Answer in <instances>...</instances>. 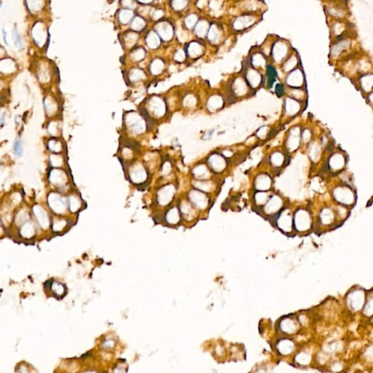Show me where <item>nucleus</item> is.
Listing matches in <instances>:
<instances>
[{
    "label": "nucleus",
    "mask_w": 373,
    "mask_h": 373,
    "mask_svg": "<svg viewBox=\"0 0 373 373\" xmlns=\"http://www.w3.org/2000/svg\"><path fill=\"white\" fill-rule=\"evenodd\" d=\"M2 33H3V40L4 42H5V44H7V33L5 32V29H2Z\"/></svg>",
    "instance_id": "30"
},
{
    "label": "nucleus",
    "mask_w": 373,
    "mask_h": 373,
    "mask_svg": "<svg viewBox=\"0 0 373 373\" xmlns=\"http://www.w3.org/2000/svg\"><path fill=\"white\" fill-rule=\"evenodd\" d=\"M298 143H299V139L297 137V135L294 133V131L292 130L290 131V135L286 139V143H285L286 150L289 151V152L295 150L296 148L298 146Z\"/></svg>",
    "instance_id": "16"
},
{
    "label": "nucleus",
    "mask_w": 373,
    "mask_h": 373,
    "mask_svg": "<svg viewBox=\"0 0 373 373\" xmlns=\"http://www.w3.org/2000/svg\"><path fill=\"white\" fill-rule=\"evenodd\" d=\"M283 114L288 117H292L297 114L300 111L299 101L294 98L288 96L283 101Z\"/></svg>",
    "instance_id": "10"
},
{
    "label": "nucleus",
    "mask_w": 373,
    "mask_h": 373,
    "mask_svg": "<svg viewBox=\"0 0 373 373\" xmlns=\"http://www.w3.org/2000/svg\"><path fill=\"white\" fill-rule=\"evenodd\" d=\"M286 54V48L282 44L280 46H278L275 48V51H274V56L276 61L281 60L282 58Z\"/></svg>",
    "instance_id": "19"
},
{
    "label": "nucleus",
    "mask_w": 373,
    "mask_h": 373,
    "mask_svg": "<svg viewBox=\"0 0 373 373\" xmlns=\"http://www.w3.org/2000/svg\"><path fill=\"white\" fill-rule=\"evenodd\" d=\"M192 186L194 188L198 189L209 195L213 193H216L219 190V183L213 179H206V180L193 179L192 182Z\"/></svg>",
    "instance_id": "8"
},
{
    "label": "nucleus",
    "mask_w": 373,
    "mask_h": 373,
    "mask_svg": "<svg viewBox=\"0 0 373 373\" xmlns=\"http://www.w3.org/2000/svg\"><path fill=\"white\" fill-rule=\"evenodd\" d=\"M225 106V98L219 93H213L206 99V107L210 113L217 112Z\"/></svg>",
    "instance_id": "7"
},
{
    "label": "nucleus",
    "mask_w": 373,
    "mask_h": 373,
    "mask_svg": "<svg viewBox=\"0 0 373 373\" xmlns=\"http://www.w3.org/2000/svg\"><path fill=\"white\" fill-rule=\"evenodd\" d=\"M176 58L177 60H179V61L183 60L184 58V55L183 52H182V50L179 51V52L176 54Z\"/></svg>",
    "instance_id": "29"
},
{
    "label": "nucleus",
    "mask_w": 373,
    "mask_h": 373,
    "mask_svg": "<svg viewBox=\"0 0 373 373\" xmlns=\"http://www.w3.org/2000/svg\"><path fill=\"white\" fill-rule=\"evenodd\" d=\"M275 90H276V94L279 97L282 94H283V87L281 84H277L276 87H275Z\"/></svg>",
    "instance_id": "28"
},
{
    "label": "nucleus",
    "mask_w": 373,
    "mask_h": 373,
    "mask_svg": "<svg viewBox=\"0 0 373 373\" xmlns=\"http://www.w3.org/2000/svg\"><path fill=\"white\" fill-rule=\"evenodd\" d=\"M200 2H201V3L199 4V5L200 7H201L204 5V3L206 2V1H205V0H200Z\"/></svg>",
    "instance_id": "31"
},
{
    "label": "nucleus",
    "mask_w": 373,
    "mask_h": 373,
    "mask_svg": "<svg viewBox=\"0 0 373 373\" xmlns=\"http://www.w3.org/2000/svg\"><path fill=\"white\" fill-rule=\"evenodd\" d=\"M195 21H196V16H195L194 15H192L189 16L187 18V19L186 21V24L188 27H191L194 25Z\"/></svg>",
    "instance_id": "25"
},
{
    "label": "nucleus",
    "mask_w": 373,
    "mask_h": 373,
    "mask_svg": "<svg viewBox=\"0 0 373 373\" xmlns=\"http://www.w3.org/2000/svg\"><path fill=\"white\" fill-rule=\"evenodd\" d=\"M14 147H15V152L16 155H18V156L21 155L23 149H21V144H20L19 141H16Z\"/></svg>",
    "instance_id": "27"
},
{
    "label": "nucleus",
    "mask_w": 373,
    "mask_h": 373,
    "mask_svg": "<svg viewBox=\"0 0 373 373\" xmlns=\"http://www.w3.org/2000/svg\"><path fill=\"white\" fill-rule=\"evenodd\" d=\"M205 161L214 175L222 174L226 171L229 166L228 158L217 152H213L208 155Z\"/></svg>",
    "instance_id": "1"
},
{
    "label": "nucleus",
    "mask_w": 373,
    "mask_h": 373,
    "mask_svg": "<svg viewBox=\"0 0 373 373\" xmlns=\"http://www.w3.org/2000/svg\"><path fill=\"white\" fill-rule=\"evenodd\" d=\"M191 175L193 176V179L197 180H206V179H213V176L214 174H213L206 161L203 163H199L195 165L191 169Z\"/></svg>",
    "instance_id": "5"
},
{
    "label": "nucleus",
    "mask_w": 373,
    "mask_h": 373,
    "mask_svg": "<svg viewBox=\"0 0 373 373\" xmlns=\"http://www.w3.org/2000/svg\"><path fill=\"white\" fill-rule=\"evenodd\" d=\"M252 89L249 87L246 79L238 77L233 80L230 86V96L231 98H243L251 94Z\"/></svg>",
    "instance_id": "3"
},
{
    "label": "nucleus",
    "mask_w": 373,
    "mask_h": 373,
    "mask_svg": "<svg viewBox=\"0 0 373 373\" xmlns=\"http://www.w3.org/2000/svg\"><path fill=\"white\" fill-rule=\"evenodd\" d=\"M187 198L196 209L205 210L210 205V195L193 187L187 194Z\"/></svg>",
    "instance_id": "2"
},
{
    "label": "nucleus",
    "mask_w": 373,
    "mask_h": 373,
    "mask_svg": "<svg viewBox=\"0 0 373 373\" xmlns=\"http://www.w3.org/2000/svg\"><path fill=\"white\" fill-rule=\"evenodd\" d=\"M206 29V25L205 24V23H201V24L198 26V29H197V32L199 34V36H203V34L206 32V29Z\"/></svg>",
    "instance_id": "24"
},
{
    "label": "nucleus",
    "mask_w": 373,
    "mask_h": 373,
    "mask_svg": "<svg viewBox=\"0 0 373 373\" xmlns=\"http://www.w3.org/2000/svg\"><path fill=\"white\" fill-rule=\"evenodd\" d=\"M245 79L252 90H257L258 88L260 87L263 82V79L259 73L254 69H249L247 71Z\"/></svg>",
    "instance_id": "11"
},
{
    "label": "nucleus",
    "mask_w": 373,
    "mask_h": 373,
    "mask_svg": "<svg viewBox=\"0 0 373 373\" xmlns=\"http://www.w3.org/2000/svg\"><path fill=\"white\" fill-rule=\"evenodd\" d=\"M209 37L211 40H216L218 38V32H217V29H215L214 27L212 28L211 30L210 34H209Z\"/></svg>",
    "instance_id": "26"
},
{
    "label": "nucleus",
    "mask_w": 373,
    "mask_h": 373,
    "mask_svg": "<svg viewBox=\"0 0 373 373\" xmlns=\"http://www.w3.org/2000/svg\"><path fill=\"white\" fill-rule=\"evenodd\" d=\"M182 103L185 109H194L198 104V97L193 93H187L182 98Z\"/></svg>",
    "instance_id": "14"
},
{
    "label": "nucleus",
    "mask_w": 373,
    "mask_h": 373,
    "mask_svg": "<svg viewBox=\"0 0 373 373\" xmlns=\"http://www.w3.org/2000/svg\"><path fill=\"white\" fill-rule=\"evenodd\" d=\"M302 80V76L300 71H294L287 77L286 78V83L288 86L291 87H298L301 85Z\"/></svg>",
    "instance_id": "15"
},
{
    "label": "nucleus",
    "mask_w": 373,
    "mask_h": 373,
    "mask_svg": "<svg viewBox=\"0 0 373 373\" xmlns=\"http://www.w3.org/2000/svg\"><path fill=\"white\" fill-rule=\"evenodd\" d=\"M201 48H200V46L198 45V44L196 43H193L190 46V49H189V53L192 55V56H197L198 55H199L201 53Z\"/></svg>",
    "instance_id": "21"
},
{
    "label": "nucleus",
    "mask_w": 373,
    "mask_h": 373,
    "mask_svg": "<svg viewBox=\"0 0 373 373\" xmlns=\"http://www.w3.org/2000/svg\"><path fill=\"white\" fill-rule=\"evenodd\" d=\"M270 128L268 126L264 125V126L260 127L258 129V131L256 133V135L259 139H265L270 134Z\"/></svg>",
    "instance_id": "18"
},
{
    "label": "nucleus",
    "mask_w": 373,
    "mask_h": 373,
    "mask_svg": "<svg viewBox=\"0 0 373 373\" xmlns=\"http://www.w3.org/2000/svg\"><path fill=\"white\" fill-rule=\"evenodd\" d=\"M283 200L280 195L277 193H272L267 202L263 206L265 212L267 214H278L283 208Z\"/></svg>",
    "instance_id": "6"
},
{
    "label": "nucleus",
    "mask_w": 373,
    "mask_h": 373,
    "mask_svg": "<svg viewBox=\"0 0 373 373\" xmlns=\"http://www.w3.org/2000/svg\"><path fill=\"white\" fill-rule=\"evenodd\" d=\"M286 161V158L283 152L280 149H276L270 154L268 158L269 164L275 170L280 169L284 166Z\"/></svg>",
    "instance_id": "9"
},
{
    "label": "nucleus",
    "mask_w": 373,
    "mask_h": 373,
    "mask_svg": "<svg viewBox=\"0 0 373 373\" xmlns=\"http://www.w3.org/2000/svg\"><path fill=\"white\" fill-rule=\"evenodd\" d=\"M272 176L267 172L258 174L254 179L253 187L255 191H270L273 184Z\"/></svg>",
    "instance_id": "4"
},
{
    "label": "nucleus",
    "mask_w": 373,
    "mask_h": 373,
    "mask_svg": "<svg viewBox=\"0 0 373 373\" xmlns=\"http://www.w3.org/2000/svg\"><path fill=\"white\" fill-rule=\"evenodd\" d=\"M13 38L16 47L20 48V49H21V48H23L22 41H21V36H20V35L18 34V32L15 29H14V30L13 31Z\"/></svg>",
    "instance_id": "20"
},
{
    "label": "nucleus",
    "mask_w": 373,
    "mask_h": 373,
    "mask_svg": "<svg viewBox=\"0 0 373 373\" xmlns=\"http://www.w3.org/2000/svg\"><path fill=\"white\" fill-rule=\"evenodd\" d=\"M278 225L281 228H290L291 227L292 217L290 212L286 209H283L278 213Z\"/></svg>",
    "instance_id": "12"
},
{
    "label": "nucleus",
    "mask_w": 373,
    "mask_h": 373,
    "mask_svg": "<svg viewBox=\"0 0 373 373\" xmlns=\"http://www.w3.org/2000/svg\"><path fill=\"white\" fill-rule=\"evenodd\" d=\"M271 195L272 193L270 191H255L254 195V202L257 206L263 207L271 196Z\"/></svg>",
    "instance_id": "13"
},
{
    "label": "nucleus",
    "mask_w": 373,
    "mask_h": 373,
    "mask_svg": "<svg viewBox=\"0 0 373 373\" xmlns=\"http://www.w3.org/2000/svg\"><path fill=\"white\" fill-rule=\"evenodd\" d=\"M296 63V59L294 58H292V59H290V61H288L287 63L285 64V70L286 71H290L291 70L293 67H294V65Z\"/></svg>",
    "instance_id": "23"
},
{
    "label": "nucleus",
    "mask_w": 373,
    "mask_h": 373,
    "mask_svg": "<svg viewBox=\"0 0 373 373\" xmlns=\"http://www.w3.org/2000/svg\"><path fill=\"white\" fill-rule=\"evenodd\" d=\"M253 63L255 66H257V67H263V66H264L265 64V61L261 55H256V56L255 57V59H253Z\"/></svg>",
    "instance_id": "22"
},
{
    "label": "nucleus",
    "mask_w": 373,
    "mask_h": 373,
    "mask_svg": "<svg viewBox=\"0 0 373 373\" xmlns=\"http://www.w3.org/2000/svg\"><path fill=\"white\" fill-rule=\"evenodd\" d=\"M276 71L275 69L271 66L267 67V80H268V86L272 87L273 82H275L276 77Z\"/></svg>",
    "instance_id": "17"
}]
</instances>
